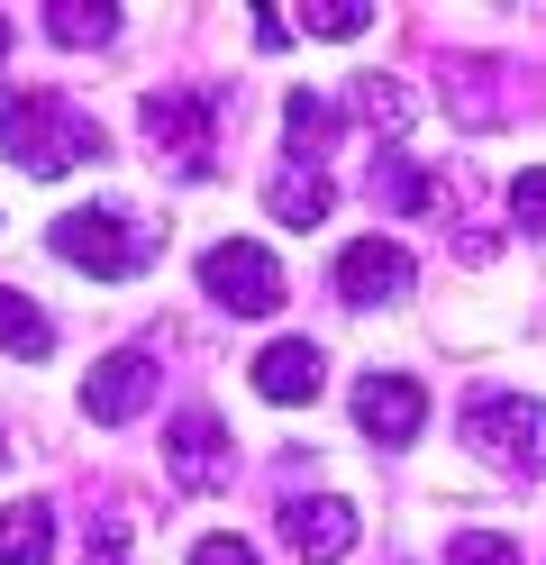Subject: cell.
Returning a JSON list of instances; mask_svg holds the SVG:
<instances>
[{
  "mask_svg": "<svg viewBox=\"0 0 546 565\" xmlns=\"http://www.w3.org/2000/svg\"><path fill=\"white\" fill-rule=\"evenodd\" d=\"M46 246L64 265H83L92 282H128L164 256V220L156 210H128V201H92V210H64L46 228Z\"/></svg>",
  "mask_w": 546,
  "mask_h": 565,
  "instance_id": "1",
  "label": "cell"
},
{
  "mask_svg": "<svg viewBox=\"0 0 546 565\" xmlns=\"http://www.w3.org/2000/svg\"><path fill=\"white\" fill-rule=\"evenodd\" d=\"M346 110H364V119L400 128V119H410V92H400V83H355V92H346Z\"/></svg>",
  "mask_w": 546,
  "mask_h": 565,
  "instance_id": "18",
  "label": "cell"
},
{
  "mask_svg": "<svg viewBox=\"0 0 546 565\" xmlns=\"http://www.w3.org/2000/svg\"><path fill=\"white\" fill-rule=\"evenodd\" d=\"M464 447L510 475H546V402L528 393H464Z\"/></svg>",
  "mask_w": 546,
  "mask_h": 565,
  "instance_id": "3",
  "label": "cell"
},
{
  "mask_svg": "<svg viewBox=\"0 0 546 565\" xmlns=\"http://www.w3.org/2000/svg\"><path fill=\"white\" fill-rule=\"evenodd\" d=\"M0 55H10V19H0Z\"/></svg>",
  "mask_w": 546,
  "mask_h": 565,
  "instance_id": "23",
  "label": "cell"
},
{
  "mask_svg": "<svg viewBox=\"0 0 546 565\" xmlns=\"http://www.w3.org/2000/svg\"><path fill=\"white\" fill-rule=\"evenodd\" d=\"M228 475H237L228 419H218V411H182V419H173V483H182V492H218Z\"/></svg>",
  "mask_w": 546,
  "mask_h": 565,
  "instance_id": "9",
  "label": "cell"
},
{
  "mask_svg": "<svg viewBox=\"0 0 546 565\" xmlns=\"http://www.w3.org/2000/svg\"><path fill=\"white\" fill-rule=\"evenodd\" d=\"M510 220H520L528 237H546V164H528L520 183H510Z\"/></svg>",
  "mask_w": 546,
  "mask_h": 565,
  "instance_id": "19",
  "label": "cell"
},
{
  "mask_svg": "<svg viewBox=\"0 0 546 565\" xmlns=\"http://www.w3.org/2000/svg\"><path fill=\"white\" fill-rule=\"evenodd\" d=\"M46 38L55 46H109L119 38V0H46Z\"/></svg>",
  "mask_w": 546,
  "mask_h": 565,
  "instance_id": "15",
  "label": "cell"
},
{
  "mask_svg": "<svg viewBox=\"0 0 546 565\" xmlns=\"http://www.w3.org/2000/svg\"><path fill=\"white\" fill-rule=\"evenodd\" d=\"M355 502H346V492H301V502H282V539L291 547H301L310 565H338L346 547H355Z\"/></svg>",
  "mask_w": 546,
  "mask_h": 565,
  "instance_id": "10",
  "label": "cell"
},
{
  "mask_svg": "<svg viewBox=\"0 0 546 565\" xmlns=\"http://www.w3.org/2000/svg\"><path fill=\"white\" fill-rule=\"evenodd\" d=\"M301 28H310V38H364L374 10H364V0H319V10H301Z\"/></svg>",
  "mask_w": 546,
  "mask_h": 565,
  "instance_id": "17",
  "label": "cell"
},
{
  "mask_svg": "<svg viewBox=\"0 0 546 565\" xmlns=\"http://www.w3.org/2000/svg\"><path fill=\"white\" fill-rule=\"evenodd\" d=\"M319 383H328V365H319V347H310V338H274L265 356H255V393L282 402V411L319 402Z\"/></svg>",
  "mask_w": 546,
  "mask_h": 565,
  "instance_id": "11",
  "label": "cell"
},
{
  "mask_svg": "<svg viewBox=\"0 0 546 565\" xmlns=\"http://www.w3.org/2000/svg\"><path fill=\"white\" fill-rule=\"evenodd\" d=\"M0 156H10L19 173H73V164H92V156H109V137L73 110V100H55V92H0Z\"/></svg>",
  "mask_w": 546,
  "mask_h": 565,
  "instance_id": "2",
  "label": "cell"
},
{
  "mask_svg": "<svg viewBox=\"0 0 546 565\" xmlns=\"http://www.w3.org/2000/svg\"><path fill=\"white\" fill-rule=\"evenodd\" d=\"M119 547H128V520H119V511H100V520H92V556H100V565H119Z\"/></svg>",
  "mask_w": 546,
  "mask_h": 565,
  "instance_id": "21",
  "label": "cell"
},
{
  "mask_svg": "<svg viewBox=\"0 0 546 565\" xmlns=\"http://www.w3.org/2000/svg\"><path fill=\"white\" fill-rule=\"evenodd\" d=\"M355 429L374 438V447H410L428 429V393L410 374H364L355 383Z\"/></svg>",
  "mask_w": 546,
  "mask_h": 565,
  "instance_id": "8",
  "label": "cell"
},
{
  "mask_svg": "<svg viewBox=\"0 0 546 565\" xmlns=\"http://www.w3.org/2000/svg\"><path fill=\"white\" fill-rule=\"evenodd\" d=\"M146 402H156V356H146V347H119V356H100L83 374V411L100 419V429H128Z\"/></svg>",
  "mask_w": 546,
  "mask_h": 565,
  "instance_id": "7",
  "label": "cell"
},
{
  "mask_svg": "<svg viewBox=\"0 0 546 565\" xmlns=\"http://www.w3.org/2000/svg\"><path fill=\"white\" fill-rule=\"evenodd\" d=\"M0 456H10V447H0Z\"/></svg>",
  "mask_w": 546,
  "mask_h": 565,
  "instance_id": "24",
  "label": "cell"
},
{
  "mask_svg": "<svg viewBox=\"0 0 546 565\" xmlns=\"http://www.w3.org/2000/svg\"><path fill=\"white\" fill-rule=\"evenodd\" d=\"M192 565H255V547H246V539H201Z\"/></svg>",
  "mask_w": 546,
  "mask_h": 565,
  "instance_id": "22",
  "label": "cell"
},
{
  "mask_svg": "<svg viewBox=\"0 0 546 565\" xmlns=\"http://www.w3.org/2000/svg\"><path fill=\"white\" fill-rule=\"evenodd\" d=\"M374 192H383L392 210H410V220H428V210H437V173H419L400 147H383V156H374Z\"/></svg>",
  "mask_w": 546,
  "mask_h": 565,
  "instance_id": "16",
  "label": "cell"
},
{
  "mask_svg": "<svg viewBox=\"0 0 546 565\" xmlns=\"http://www.w3.org/2000/svg\"><path fill=\"white\" fill-rule=\"evenodd\" d=\"M0 565H55V502H10L0 511Z\"/></svg>",
  "mask_w": 546,
  "mask_h": 565,
  "instance_id": "13",
  "label": "cell"
},
{
  "mask_svg": "<svg viewBox=\"0 0 546 565\" xmlns=\"http://www.w3.org/2000/svg\"><path fill=\"white\" fill-rule=\"evenodd\" d=\"M0 356H55V320L46 310H36L28 292H10V282H0Z\"/></svg>",
  "mask_w": 546,
  "mask_h": 565,
  "instance_id": "14",
  "label": "cell"
},
{
  "mask_svg": "<svg viewBox=\"0 0 546 565\" xmlns=\"http://www.w3.org/2000/svg\"><path fill=\"white\" fill-rule=\"evenodd\" d=\"M447 565H520V547H510L501 529H464V539L447 547Z\"/></svg>",
  "mask_w": 546,
  "mask_h": 565,
  "instance_id": "20",
  "label": "cell"
},
{
  "mask_svg": "<svg viewBox=\"0 0 546 565\" xmlns=\"http://www.w3.org/2000/svg\"><path fill=\"white\" fill-rule=\"evenodd\" d=\"M137 128L164 147L173 173H210V128H218V100L210 92H146Z\"/></svg>",
  "mask_w": 546,
  "mask_h": 565,
  "instance_id": "5",
  "label": "cell"
},
{
  "mask_svg": "<svg viewBox=\"0 0 546 565\" xmlns=\"http://www.w3.org/2000/svg\"><path fill=\"white\" fill-rule=\"evenodd\" d=\"M201 292L218 310H237V320H265V310H282L291 282H282V265L255 237H228V246H210V256H201Z\"/></svg>",
  "mask_w": 546,
  "mask_h": 565,
  "instance_id": "4",
  "label": "cell"
},
{
  "mask_svg": "<svg viewBox=\"0 0 546 565\" xmlns=\"http://www.w3.org/2000/svg\"><path fill=\"white\" fill-rule=\"evenodd\" d=\"M328 282H338V301H355V310H383V301H400L419 282V265H410V246H392V237H355L338 265H328Z\"/></svg>",
  "mask_w": 546,
  "mask_h": 565,
  "instance_id": "6",
  "label": "cell"
},
{
  "mask_svg": "<svg viewBox=\"0 0 546 565\" xmlns=\"http://www.w3.org/2000/svg\"><path fill=\"white\" fill-rule=\"evenodd\" d=\"M265 201H274L282 228H319L328 210H338V183H328L319 164H291V156H282V164L265 173Z\"/></svg>",
  "mask_w": 546,
  "mask_h": 565,
  "instance_id": "12",
  "label": "cell"
}]
</instances>
